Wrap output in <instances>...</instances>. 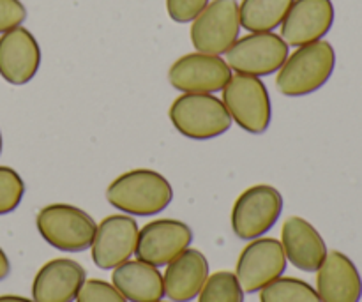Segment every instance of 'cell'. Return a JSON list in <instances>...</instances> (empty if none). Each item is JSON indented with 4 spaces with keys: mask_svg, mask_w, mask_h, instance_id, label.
Listing matches in <instances>:
<instances>
[{
    "mask_svg": "<svg viewBox=\"0 0 362 302\" xmlns=\"http://www.w3.org/2000/svg\"><path fill=\"white\" fill-rule=\"evenodd\" d=\"M106 200L127 216H156L173 200L172 184L156 170L136 168L117 177L106 190Z\"/></svg>",
    "mask_w": 362,
    "mask_h": 302,
    "instance_id": "6da1fadb",
    "label": "cell"
},
{
    "mask_svg": "<svg viewBox=\"0 0 362 302\" xmlns=\"http://www.w3.org/2000/svg\"><path fill=\"white\" fill-rule=\"evenodd\" d=\"M334 69V46L325 39L310 42L286 57L276 76V87L286 98L310 95L331 80Z\"/></svg>",
    "mask_w": 362,
    "mask_h": 302,
    "instance_id": "7a4b0ae2",
    "label": "cell"
},
{
    "mask_svg": "<svg viewBox=\"0 0 362 302\" xmlns=\"http://www.w3.org/2000/svg\"><path fill=\"white\" fill-rule=\"evenodd\" d=\"M37 232L46 243L66 253H81L90 250L95 236V221L80 207L67 204H52L42 207L35 218Z\"/></svg>",
    "mask_w": 362,
    "mask_h": 302,
    "instance_id": "3957f363",
    "label": "cell"
},
{
    "mask_svg": "<svg viewBox=\"0 0 362 302\" xmlns=\"http://www.w3.org/2000/svg\"><path fill=\"white\" fill-rule=\"evenodd\" d=\"M170 120L191 140H212L232 126L228 110L214 94H180L170 106Z\"/></svg>",
    "mask_w": 362,
    "mask_h": 302,
    "instance_id": "277c9868",
    "label": "cell"
},
{
    "mask_svg": "<svg viewBox=\"0 0 362 302\" xmlns=\"http://www.w3.org/2000/svg\"><path fill=\"white\" fill-rule=\"evenodd\" d=\"M223 105L228 110L232 122L251 134L269 129L272 119L271 95L264 81L247 74H232L223 87Z\"/></svg>",
    "mask_w": 362,
    "mask_h": 302,
    "instance_id": "5b68a950",
    "label": "cell"
},
{
    "mask_svg": "<svg viewBox=\"0 0 362 302\" xmlns=\"http://www.w3.org/2000/svg\"><path fill=\"white\" fill-rule=\"evenodd\" d=\"M240 28L239 2L212 0L191 21V42L197 52L221 57L239 39Z\"/></svg>",
    "mask_w": 362,
    "mask_h": 302,
    "instance_id": "8992f818",
    "label": "cell"
},
{
    "mask_svg": "<svg viewBox=\"0 0 362 302\" xmlns=\"http://www.w3.org/2000/svg\"><path fill=\"white\" fill-rule=\"evenodd\" d=\"M283 212V197L269 184L247 187L232 207V230L240 240L264 237L278 223Z\"/></svg>",
    "mask_w": 362,
    "mask_h": 302,
    "instance_id": "52a82bcc",
    "label": "cell"
},
{
    "mask_svg": "<svg viewBox=\"0 0 362 302\" xmlns=\"http://www.w3.org/2000/svg\"><path fill=\"white\" fill-rule=\"evenodd\" d=\"M225 55L232 71L262 78L278 73L290 55V46L274 32H251L237 39Z\"/></svg>",
    "mask_w": 362,
    "mask_h": 302,
    "instance_id": "ba28073f",
    "label": "cell"
},
{
    "mask_svg": "<svg viewBox=\"0 0 362 302\" xmlns=\"http://www.w3.org/2000/svg\"><path fill=\"white\" fill-rule=\"evenodd\" d=\"M286 271V257L281 240L272 237H258L250 240L240 251L235 265V276L244 294H257L281 278Z\"/></svg>",
    "mask_w": 362,
    "mask_h": 302,
    "instance_id": "9c48e42d",
    "label": "cell"
},
{
    "mask_svg": "<svg viewBox=\"0 0 362 302\" xmlns=\"http://www.w3.org/2000/svg\"><path fill=\"white\" fill-rule=\"evenodd\" d=\"M232 78V69L219 55L187 53L172 64L168 81L182 94H214Z\"/></svg>",
    "mask_w": 362,
    "mask_h": 302,
    "instance_id": "30bf717a",
    "label": "cell"
},
{
    "mask_svg": "<svg viewBox=\"0 0 362 302\" xmlns=\"http://www.w3.org/2000/svg\"><path fill=\"white\" fill-rule=\"evenodd\" d=\"M193 243V230L179 219H154L138 232L134 255L154 267H166Z\"/></svg>",
    "mask_w": 362,
    "mask_h": 302,
    "instance_id": "8fae6325",
    "label": "cell"
},
{
    "mask_svg": "<svg viewBox=\"0 0 362 302\" xmlns=\"http://www.w3.org/2000/svg\"><path fill=\"white\" fill-rule=\"evenodd\" d=\"M138 223L127 214H112L95 228L90 246L92 262L101 271H113L134 255L138 240Z\"/></svg>",
    "mask_w": 362,
    "mask_h": 302,
    "instance_id": "7c38bea8",
    "label": "cell"
},
{
    "mask_svg": "<svg viewBox=\"0 0 362 302\" xmlns=\"http://www.w3.org/2000/svg\"><path fill=\"white\" fill-rule=\"evenodd\" d=\"M332 0H293L281 23V37L288 46L322 41L334 25Z\"/></svg>",
    "mask_w": 362,
    "mask_h": 302,
    "instance_id": "4fadbf2b",
    "label": "cell"
},
{
    "mask_svg": "<svg viewBox=\"0 0 362 302\" xmlns=\"http://www.w3.org/2000/svg\"><path fill=\"white\" fill-rule=\"evenodd\" d=\"M41 67V46L28 28L16 27L0 35V76L11 85H25Z\"/></svg>",
    "mask_w": 362,
    "mask_h": 302,
    "instance_id": "5bb4252c",
    "label": "cell"
},
{
    "mask_svg": "<svg viewBox=\"0 0 362 302\" xmlns=\"http://www.w3.org/2000/svg\"><path fill=\"white\" fill-rule=\"evenodd\" d=\"M87 279V271L71 258L46 262L32 281L34 302H74Z\"/></svg>",
    "mask_w": 362,
    "mask_h": 302,
    "instance_id": "9a60e30c",
    "label": "cell"
},
{
    "mask_svg": "<svg viewBox=\"0 0 362 302\" xmlns=\"http://www.w3.org/2000/svg\"><path fill=\"white\" fill-rule=\"evenodd\" d=\"M281 246L286 262L303 272H317L329 253L320 232L299 216H292L283 223Z\"/></svg>",
    "mask_w": 362,
    "mask_h": 302,
    "instance_id": "2e32d148",
    "label": "cell"
},
{
    "mask_svg": "<svg viewBox=\"0 0 362 302\" xmlns=\"http://www.w3.org/2000/svg\"><path fill=\"white\" fill-rule=\"evenodd\" d=\"M317 294L322 302H361L362 278L357 265L341 251H331L317 271Z\"/></svg>",
    "mask_w": 362,
    "mask_h": 302,
    "instance_id": "e0dca14e",
    "label": "cell"
},
{
    "mask_svg": "<svg viewBox=\"0 0 362 302\" xmlns=\"http://www.w3.org/2000/svg\"><path fill=\"white\" fill-rule=\"evenodd\" d=\"M209 278V262L200 250L187 248L173 258L163 274L165 296L172 302H191Z\"/></svg>",
    "mask_w": 362,
    "mask_h": 302,
    "instance_id": "ac0fdd59",
    "label": "cell"
},
{
    "mask_svg": "<svg viewBox=\"0 0 362 302\" xmlns=\"http://www.w3.org/2000/svg\"><path fill=\"white\" fill-rule=\"evenodd\" d=\"M112 285L127 302H158L165 297L163 274L158 267L141 260H127L113 269Z\"/></svg>",
    "mask_w": 362,
    "mask_h": 302,
    "instance_id": "d6986e66",
    "label": "cell"
},
{
    "mask_svg": "<svg viewBox=\"0 0 362 302\" xmlns=\"http://www.w3.org/2000/svg\"><path fill=\"white\" fill-rule=\"evenodd\" d=\"M293 0H243L239 4L240 27L247 32H272L281 27Z\"/></svg>",
    "mask_w": 362,
    "mask_h": 302,
    "instance_id": "ffe728a7",
    "label": "cell"
},
{
    "mask_svg": "<svg viewBox=\"0 0 362 302\" xmlns=\"http://www.w3.org/2000/svg\"><path fill=\"white\" fill-rule=\"evenodd\" d=\"M260 302H322L317 290L299 278H278L260 290Z\"/></svg>",
    "mask_w": 362,
    "mask_h": 302,
    "instance_id": "44dd1931",
    "label": "cell"
},
{
    "mask_svg": "<svg viewBox=\"0 0 362 302\" xmlns=\"http://www.w3.org/2000/svg\"><path fill=\"white\" fill-rule=\"evenodd\" d=\"M198 302H244V290L235 272L218 271L209 276L198 294Z\"/></svg>",
    "mask_w": 362,
    "mask_h": 302,
    "instance_id": "7402d4cb",
    "label": "cell"
},
{
    "mask_svg": "<svg viewBox=\"0 0 362 302\" xmlns=\"http://www.w3.org/2000/svg\"><path fill=\"white\" fill-rule=\"evenodd\" d=\"M23 197L25 182L20 173L9 166H0V216L16 211Z\"/></svg>",
    "mask_w": 362,
    "mask_h": 302,
    "instance_id": "603a6c76",
    "label": "cell"
},
{
    "mask_svg": "<svg viewBox=\"0 0 362 302\" xmlns=\"http://www.w3.org/2000/svg\"><path fill=\"white\" fill-rule=\"evenodd\" d=\"M74 302H127V299L105 279H85Z\"/></svg>",
    "mask_w": 362,
    "mask_h": 302,
    "instance_id": "cb8c5ba5",
    "label": "cell"
},
{
    "mask_svg": "<svg viewBox=\"0 0 362 302\" xmlns=\"http://www.w3.org/2000/svg\"><path fill=\"white\" fill-rule=\"evenodd\" d=\"M211 0H166L168 16L177 23L193 21Z\"/></svg>",
    "mask_w": 362,
    "mask_h": 302,
    "instance_id": "d4e9b609",
    "label": "cell"
},
{
    "mask_svg": "<svg viewBox=\"0 0 362 302\" xmlns=\"http://www.w3.org/2000/svg\"><path fill=\"white\" fill-rule=\"evenodd\" d=\"M27 20V9L21 0H0V35L20 27Z\"/></svg>",
    "mask_w": 362,
    "mask_h": 302,
    "instance_id": "484cf974",
    "label": "cell"
},
{
    "mask_svg": "<svg viewBox=\"0 0 362 302\" xmlns=\"http://www.w3.org/2000/svg\"><path fill=\"white\" fill-rule=\"evenodd\" d=\"M11 274V262L7 258V255L4 253V250L0 248V281L7 278Z\"/></svg>",
    "mask_w": 362,
    "mask_h": 302,
    "instance_id": "4316f807",
    "label": "cell"
},
{
    "mask_svg": "<svg viewBox=\"0 0 362 302\" xmlns=\"http://www.w3.org/2000/svg\"><path fill=\"white\" fill-rule=\"evenodd\" d=\"M0 302H34L21 296H0Z\"/></svg>",
    "mask_w": 362,
    "mask_h": 302,
    "instance_id": "83f0119b",
    "label": "cell"
},
{
    "mask_svg": "<svg viewBox=\"0 0 362 302\" xmlns=\"http://www.w3.org/2000/svg\"><path fill=\"white\" fill-rule=\"evenodd\" d=\"M0 154H2V133H0Z\"/></svg>",
    "mask_w": 362,
    "mask_h": 302,
    "instance_id": "f1b7e54d",
    "label": "cell"
},
{
    "mask_svg": "<svg viewBox=\"0 0 362 302\" xmlns=\"http://www.w3.org/2000/svg\"><path fill=\"white\" fill-rule=\"evenodd\" d=\"M158 302H163V301H158Z\"/></svg>",
    "mask_w": 362,
    "mask_h": 302,
    "instance_id": "f546056e",
    "label": "cell"
}]
</instances>
